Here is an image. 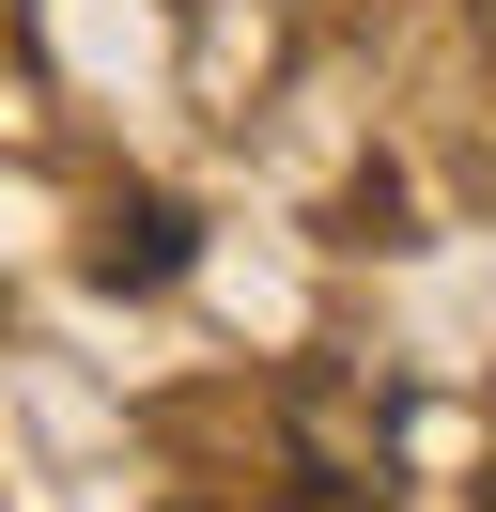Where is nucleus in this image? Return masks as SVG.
I'll return each instance as SVG.
<instances>
[{"label":"nucleus","mask_w":496,"mask_h":512,"mask_svg":"<svg viewBox=\"0 0 496 512\" xmlns=\"http://www.w3.org/2000/svg\"><path fill=\"white\" fill-rule=\"evenodd\" d=\"M171 264H186V218H171V202H140V218H109L93 280H171Z\"/></svg>","instance_id":"nucleus-1"}]
</instances>
